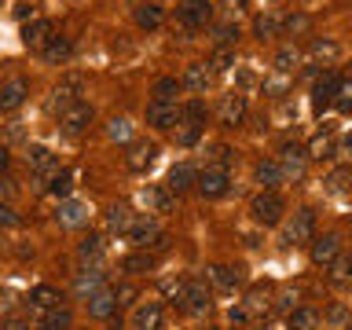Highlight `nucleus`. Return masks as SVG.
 <instances>
[{
  "label": "nucleus",
  "instance_id": "nucleus-38",
  "mask_svg": "<svg viewBox=\"0 0 352 330\" xmlns=\"http://www.w3.org/2000/svg\"><path fill=\"white\" fill-rule=\"evenodd\" d=\"M136 26L140 30H158L162 26V8L158 4H140L136 8Z\"/></svg>",
  "mask_w": 352,
  "mask_h": 330
},
{
  "label": "nucleus",
  "instance_id": "nucleus-23",
  "mask_svg": "<svg viewBox=\"0 0 352 330\" xmlns=\"http://www.w3.org/2000/svg\"><path fill=\"white\" fill-rule=\"evenodd\" d=\"M132 224H136V213L129 206H110L107 209V231L110 235H129Z\"/></svg>",
  "mask_w": 352,
  "mask_h": 330
},
{
  "label": "nucleus",
  "instance_id": "nucleus-28",
  "mask_svg": "<svg viewBox=\"0 0 352 330\" xmlns=\"http://www.w3.org/2000/svg\"><path fill=\"white\" fill-rule=\"evenodd\" d=\"M327 279L338 290H349L352 286V257H338L334 264H327Z\"/></svg>",
  "mask_w": 352,
  "mask_h": 330
},
{
  "label": "nucleus",
  "instance_id": "nucleus-49",
  "mask_svg": "<svg viewBox=\"0 0 352 330\" xmlns=\"http://www.w3.org/2000/svg\"><path fill=\"white\" fill-rule=\"evenodd\" d=\"M334 107L338 110H352V77H345V81L338 85V96H334Z\"/></svg>",
  "mask_w": 352,
  "mask_h": 330
},
{
  "label": "nucleus",
  "instance_id": "nucleus-26",
  "mask_svg": "<svg viewBox=\"0 0 352 330\" xmlns=\"http://www.w3.org/2000/svg\"><path fill=\"white\" fill-rule=\"evenodd\" d=\"M202 129H206V121H198V118H184L180 114V121H176V143L180 147H195L198 140H202Z\"/></svg>",
  "mask_w": 352,
  "mask_h": 330
},
{
  "label": "nucleus",
  "instance_id": "nucleus-50",
  "mask_svg": "<svg viewBox=\"0 0 352 330\" xmlns=\"http://www.w3.org/2000/svg\"><path fill=\"white\" fill-rule=\"evenodd\" d=\"M286 88H290V81H286V74H279V77H272V81H264V92L268 96H286Z\"/></svg>",
  "mask_w": 352,
  "mask_h": 330
},
{
  "label": "nucleus",
  "instance_id": "nucleus-1",
  "mask_svg": "<svg viewBox=\"0 0 352 330\" xmlns=\"http://www.w3.org/2000/svg\"><path fill=\"white\" fill-rule=\"evenodd\" d=\"M312 239H316V209L301 206L283 231V246H312Z\"/></svg>",
  "mask_w": 352,
  "mask_h": 330
},
{
  "label": "nucleus",
  "instance_id": "nucleus-59",
  "mask_svg": "<svg viewBox=\"0 0 352 330\" xmlns=\"http://www.w3.org/2000/svg\"><path fill=\"white\" fill-rule=\"evenodd\" d=\"M8 140H22V125H19V121H11V125H8Z\"/></svg>",
  "mask_w": 352,
  "mask_h": 330
},
{
  "label": "nucleus",
  "instance_id": "nucleus-32",
  "mask_svg": "<svg viewBox=\"0 0 352 330\" xmlns=\"http://www.w3.org/2000/svg\"><path fill=\"white\" fill-rule=\"evenodd\" d=\"M41 55H44L48 63H66V59L74 55V41H70V37H52L48 44H44Z\"/></svg>",
  "mask_w": 352,
  "mask_h": 330
},
{
  "label": "nucleus",
  "instance_id": "nucleus-58",
  "mask_svg": "<svg viewBox=\"0 0 352 330\" xmlns=\"http://www.w3.org/2000/svg\"><path fill=\"white\" fill-rule=\"evenodd\" d=\"M8 165H11V154H8V147H0V176L8 173Z\"/></svg>",
  "mask_w": 352,
  "mask_h": 330
},
{
  "label": "nucleus",
  "instance_id": "nucleus-51",
  "mask_svg": "<svg viewBox=\"0 0 352 330\" xmlns=\"http://www.w3.org/2000/svg\"><path fill=\"white\" fill-rule=\"evenodd\" d=\"M15 19L33 22V19H37V4H33V0H19V4H15Z\"/></svg>",
  "mask_w": 352,
  "mask_h": 330
},
{
  "label": "nucleus",
  "instance_id": "nucleus-40",
  "mask_svg": "<svg viewBox=\"0 0 352 330\" xmlns=\"http://www.w3.org/2000/svg\"><path fill=\"white\" fill-rule=\"evenodd\" d=\"M323 184H327V191H330V195L349 191V187H352V169H349V165H341V169H334V173H330Z\"/></svg>",
  "mask_w": 352,
  "mask_h": 330
},
{
  "label": "nucleus",
  "instance_id": "nucleus-3",
  "mask_svg": "<svg viewBox=\"0 0 352 330\" xmlns=\"http://www.w3.org/2000/svg\"><path fill=\"white\" fill-rule=\"evenodd\" d=\"M209 305H213V294H209L206 279H187L184 297H180L176 308H184V312H191V316H202V312H209Z\"/></svg>",
  "mask_w": 352,
  "mask_h": 330
},
{
  "label": "nucleus",
  "instance_id": "nucleus-20",
  "mask_svg": "<svg viewBox=\"0 0 352 330\" xmlns=\"http://www.w3.org/2000/svg\"><path fill=\"white\" fill-rule=\"evenodd\" d=\"M55 220H59V228H81V224H88V206L77 202V198H63Z\"/></svg>",
  "mask_w": 352,
  "mask_h": 330
},
{
  "label": "nucleus",
  "instance_id": "nucleus-18",
  "mask_svg": "<svg viewBox=\"0 0 352 330\" xmlns=\"http://www.w3.org/2000/svg\"><path fill=\"white\" fill-rule=\"evenodd\" d=\"M103 286H107V272L103 268H81V272H77V279H74V294L88 301V297L99 294Z\"/></svg>",
  "mask_w": 352,
  "mask_h": 330
},
{
  "label": "nucleus",
  "instance_id": "nucleus-37",
  "mask_svg": "<svg viewBox=\"0 0 352 330\" xmlns=\"http://www.w3.org/2000/svg\"><path fill=\"white\" fill-rule=\"evenodd\" d=\"M319 327V316L312 308H294L290 319H286V330H316Z\"/></svg>",
  "mask_w": 352,
  "mask_h": 330
},
{
  "label": "nucleus",
  "instance_id": "nucleus-44",
  "mask_svg": "<svg viewBox=\"0 0 352 330\" xmlns=\"http://www.w3.org/2000/svg\"><path fill=\"white\" fill-rule=\"evenodd\" d=\"M107 136L114 140V143H129V140H132V121H129V118H114V121L107 125Z\"/></svg>",
  "mask_w": 352,
  "mask_h": 330
},
{
  "label": "nucleus",
  "instance_id": "nucleus-31",
  "mask_svg": "<svg viewBox=\"0 0 352 330\" xmlns=\"http://www.w3.org/2000/svg\"><path fill=\"white\" fill-rule=\"evenodd\" d=\"M59 301H63V294L55 290V286H48V283H41V286H33V290H30V305L33 308H48V312H52V308H59Z\"/></svg>",
  "mask_w": 352,
  "mask_h": 330
},
{
  "label": "nucleus",
  "instance_id": "nucleus-45",
  "mask_svg": "<svg viewBox=\"0 0 352 330\" xmlns=\"http://www.w3.org/2000/svg\"><path fill=\"white\" fill-rule=\"evenodd\" d=\"M279 30H283V22L275 19V15H261L257 22H253V33L264 41V37H279Z\"/></svg>",
  "mask_w": 352,
  "mask_h": 330
},
{
  "label": "nucleus",
  "instance_id": "nucleus-39",
  "mask_svg": "<svg viewBox=\"0 0 352 330\" xmlns=\"http://www.w3.org/2000/svg\"><path fill=\"white\" fill-rule=\"evenodd\" d=\"M308 52H312L316 59H323V63H334L338 55H341V44H338V41H323V37H316L312 44H308Z\"/></svg>",
  "mask_w": 352,
  "mask_h": 330
},
{
  "label": "nucleus",
  "instance_id": "nucleus-29",
  "mask_svg": "<svg viewBox=\"0 0 352 330\" xmlns=\"http://www.w3.org/2000/svg\"><path fill=\"white\" fill-rule=\"evenodd\" d=\"M158 224H154V217H136V224H132L129 231V239H132V246H140V250H147V242L158 235Z\"/></svg>",
  "mask_w": 352,
  "mask_h": 330
},
{
  "label": "nucleus",
  "instance_id": "nucleus-54",
  "mask_svg": "<svg viewBox=\"0 0 352 330\" xmlns=\"http://www.w3.org/2000/svg\"><path fill=\"white\" fill-rule=\"evenodd\" d=\"M283 30H286V33H294V30H308V15H290V19H283Z\"/></svg>",
  "mask_w": 352,
  "mask_h": 330
},
{
  "label": "nucleus",
  "instance_id": "nucleus-36",
  "mask_svg": "<svg viewBox=\"0 0 352 330\" xmlns=\"http://www.w3.org/2000/svg\"><path fill=\"white\" fill-rule=\"evenodd\" d=\"M242 308H246V316L250 319H257L261 312H268V290H264V286H253V290H250V297H246V301H242Z\"/></svg>",
  "mask_w": 352,
  "mask_h": 330
},
{
  "label": "nucleus",
  "instance_id": "nucleus-15",
  "mask_svg": "<svg viewBox=\"0 0 352 330\" xmlns=\"http://www.w3.org/2000/svg\"><path fill=\"white\" fill-rule=\"evenodd\" d=\"M165 187L180 198V195H187L191 187H198V169L195 165H187V162H180V165H173L169 169V176H165Z\"/></svg>",
  "mask_w": 352,
  "mask_h": 330
},
{
  "label": "nucleus",
  "instance_id": "nucleus-25",
  "mask_svg": "<svg viewBox=\"0 0 352 330\" xmlns=\"http://www.w3.org/2000/svg\"><path fill=\"white\" fill-rule=\"evenodd\" d=\"M209 81H213V70H209V63H191L180 77L184 88H191V92H206Z\"/></svg>",
  "mask_w": 352,
  "mask_h": 330
},
{
  "label": "nucleus",
  "instance_id": "nucleus-33",
  "mask_svg": "<svg viewBox=\"0 0 352 330\" xmlns=\"http://www.w3.org/2000/svg\"><path fill=\"white\" fill-rule=\"evenodd\" d=\"M286 180L283 169H279V162H257V184L264 187V191H275Z\"/></svg>",
  "mask_w": 352,
  "mask_h": 330
},
{
  "label": "nucleus",
  "instance_id": "nucleus-53",
  "mask_svg": "<svg viewBox=\"0 0 352 330\" xmlns=\"http://www.w3.org/2000/svg\"><path fill=\"white\" fill-rule=\"evenodd\" d=\"M4 228H19V213H11V206L0 202V231Z\"/></svg>",
  "mask_w": 352,
  "mask_h": 330
},
{
  "label": "nucleus",
  "instance_id": "nucleus-48",
  "mask_svg": "<svg viewBox=\"0 0 352 330\" xmlns=\"http://www.w3.org/2000/svg\"><path fill=\"white\" fill-rule=\"evenodd\" d=\"M209 154H213V158H209V165H213V169H228V165L235 162V151L224 147V143H220V147H213Z\"/></svg>",
  "mask_w": 352,
  "mask_h": 330
},
{
  "label": "nucleus",
  "instance_id": "nucleus-6",
  "mask_svg": "<svg viewBox=\"0 0 352 330\" xmlns=\"http://www.w3.org/2000/svg\"><path fill=\"white\" fill-rule=\"evenodd\" d=\"M176 19H180V26H187V30H202L213 22V4H209V0H184V4L176 8Z\"/></svg>",
  "mask_w": 352,
  "mask_h": 330
},
{
  "label": "nucleus",
  "instance_id": "nucleus-7",
  "mask_svg": "<svg viewBox=\"0 0 352 330\" xmlns=\"http://www.w3.org/2000/svg\"><path fill=\"white\" fill-rule=\"evenodd\" d=\"M246 96L242 92H228V96H220V103H217V118H220V125L224 129H235L246 121Z\"/></svg>",
  "mask_w": 352,
  "mask_h": 330
},
{
  "label": "nucleus",
  "instance_id": "nucleus-56",
  "mask_svg": "<svg viewBox=\"0 0 352 330\" xmlns=\"http://www.w3.org/2000/svg\"><path fill=\"white\" fill-rule=\"evenodd\" d=\"M0 330H33L26 319H4V323H0Z\"/></svg>",
  "mask_w": 352,
  "mask_h": 330
},
{
  "label": "nucleus",
  "instance_id": "nucleus-22",
  "mask_svg": "<svg viewBox=\"0 0 352 330\" xmlns=\"http://www.w3.org/2000/svg\"><path fill=\"white\" fill-rule=\"evenodd\" d=\"M162 327V305L158 301H143L132 312V330H158Z\"/></svg>",
  "mask_w": 352,
  "mask_h": 330
},
{
  "label": "nucleus",
  "instance_id": "nucleus-47",
  "mask_svg": "<svg viewBox=\"0 0 352 330\" xmlns=\"http://www.w3.org/2000/svg\"><path fill=\"white\" fill-rule=\"evenodd\" d=\"M37 330H70V312H66V308H55V312L44 319Z\"/></svg>",
  "mask_w": 352,
  "mask_h": 330
},
{
  "label": "nucleus",
  "instance_id": "nucleus-30",
  "mask_svg": "<svg viewBox=\"0 0 352 330\" xmlns=\"http://www.w3.org/2000/svg\"><path fill=\"white\" fill-rule=\"evenodd\" d=\"M26 165L33 173H41V176H48V173H55V154L48 151V147H30V154H26Z\"/></svg>",
  "mask_w": 352,
  "mask_h": 330
},
{
  "label": "nucleus",
  "instance_id": "nucleus-35",
  "mask_svg": "<svg viewBox=\"0 0 352 330\" xmlns=\"http://www.w3.org/2000/svg\"><path fill=\"white\" fill-rule=\"evenodd\" d=\"M154 261H158V257H154V253H129V257L125 261H121V272H129V275H143V272H151L154 268Z\"/></svg>",
  "mask_w": 352,
  "mask_h": 330
},
{
  "label": "nucleus",
  "instance_id": "nucleus-14",
  "mask_svg": "<svg viewBox=\"0 0 352 330\" xmlns=\"http://www.w3.org/2000/svg\"><path fill=\"white\" fill-rule=\"evenodd\" d=\"M338 85H341V77H338V74H323V77L316 81V88H312V110H316V114H323V110L334 107Z\"/></svg>",
  "mask_w": 352,
  "mask_h": 330
},
{
  "label": "nucleus",
  "instance_id": "nucleus-57",
  "mask_svg": "<svg viewBox=\"0 0 352 330\" xmlns=\"http://www.w3.org/2000/svg\"><path fill=\"white\" fill-rule=\"evenodd\" d=\"M15 195V180H8V176H0V198H11Z\"/></svg>",
  "mask_w": 352,
  "mask_h": 330
},
{
  "label": "nucleus",
  "instance_id": "nucleus-21",
  "mask_svg": "<svg viewBox=\"0 0 352 330\" xmlns=\"http://www.w3.org/2000/svg\"><path fill=\"white\" fill-rule=\"evenodd\" d=\"M114 312H118V290L103 286L99 294L88 297V316H92V319H110Z\"/></svg>",
  "mask_w": 352,
  "mask_h": 330
},
{
  "label": "nucleus",
  "instance_id": "nucleus-34",
  "mask_svg": "<svg viewBox=\"0 0 352 330\" xmlns=\"http://www.w3.org/2000/svg\"><path fill=\"white\" fill-rule=\"evenodd\" d=\"M180 77H158L154 81V88H151V96L158 99V103H176V96H180Z\"/></svg>",
  "mask_w": 352,
  "mask_h": 330
},
{
  "label": "nucleus",
  "instance_id": "nucleus-19",
  "mask_svg": "<svg viewBox=\"0 0 352 330\" xmlns=\"http://www.w3.org/2000/svg\"><path fill=\"white\" fill-rule=\"evenodd\" d=\"M52 37H55V33H52V22L48 19H33V22L22 26V44L33 48V52H44V44H48Z\"/></svg>",
  "mask_w": 352,
  "mask_h": 330
},
{
  "label": "nucleus",
  "instance_id": "nucleus-9",
  "mask_svg": "<svg viewBox=\"0 0 352 330\" xmlns=\"http://www.w3.org/2000/svg\"><path fill=\"white\" fill-rule=\"evenodd\" d=\"M198 191H202V198H224L231 191L228 169H213V165H206V169L198 173Z\"/></svg>",
  "mask_w": 352,
  "mask_h": 330
},
{
  "label": "nucleus",
  "instance_id": "nucleus-12",
  "mask_svg": "<svg viewBox=\"0 0 352 330\" xmlns=\"http://www.w3.org/2000/svg\"><path fill=\"white\" fill-rule=\"evenodd\" d=\"M308 253H312V264L327 268V264H334L341 257V235H319V239H312Z\"/></svg>",
  "mask_w": 352,
  "mask_h": 330
},
{
  "label": "nucleus",
  "instance_id": "nucleus-42",
  "mask_svg": "<svg viewBox=\"0 0 352 330\" xmlns=\"http://www.w3.org/2000/svg\"><path fill=\"white\" fill-rule=\"evenodd\" d=\"M48 191L55 195V198H66L74 191V176L66 173V169H59V173H52V180H48Z\"/></svg>",
  "mask_w": 352,
  "mask_h": 330
},
{
  "label": "nucleus",
  "instance_id": "nucleus-11",
  "mask_svg": "<svg viewBox=\"0 0 352 330\" xmlns=\"http://www.w3.org/2000/svg\"><path fill=\"white\" fill-rule=\"evenodd\" d=\"M81 88H85V81H81V77H77V74L63 77V81L55 85V92H52V107H55V110H59V114H63L66 107L81 103Z\"/></svg>",
  "mask_w": 352,
  "mask_h": 330
},
{
  "label": "nucleus",
  "instance_id": "nucleus-2",
  "mask_svg": "<svg viewBox=\"0 0 352 330\" xmlns=\"http://www.w3.org/2000/svg\"><path fill=\"white\" fill-rule=\"evenodd\" d=\"M283 213H286V202L275 191H261L257 198L250 202V217L257 220L261 228H275L283 220Z\"/></svg>",
  "mask_w": 352,
  "mask_h": 330
},
{
  "label": "nucleus",
  "instance_id": "nucleus-24",
  "mask_svg": "<svg viewBox=\"0 0 352 330\" xmlns=\"http://www.w3.org/2000/svg\"><path fill=\"white\" fill-rule=\"evenodd\" d=\"M143 202H147L151 213H169V209L176 206V195H173L165 184H154V187H147V191H143Z\"/></svg>",
  "mask_w": 352,
  "mask_h": 330
},
{
  "label": "nucleus",
  "instance_id": "nucleus-27",
  "mask_svg": "<svg viewBox=\"0 0 352 330\" xmlns=\"http://www.w3.org/2000/svg\"><path fill=\"white\" fill-rule=\"evenodd\" d=\"M308 162H330L338 154V143H334V136H330V132H319V136L308 143Z\"/></svg>",
  "mask_w": 352,
  "mask_h": 330
},
{
  "label": "nucleus",
  "instance_id": "nucleus-52",
  "mask_svg": "<svg viewBox=\"0 0 352 330\" xmlns=\"http://www.w3.org/2000/svg\"><path fill=\"white\" fill-rule=\"evenodd\" d=\"M180 114H184V118H198V121H206V103H202V99H191L187 107H180Z\"/></svg>",
  "mask_w": 352,
  "mask_h": 330
},
{
  "label": "nucleus",
  "instance_id": "nucleus-10",
  "mask_svg": "<svg viewBox=\"0 0 352 330\" xmlns=\"http://www.w3.org/2000/svg\"><path fill=\"white\" fill-rule=\"evenodd\" d=\"M176 121H180V107L176 103H158V99L147 103V125L151 129L169 132V129H176Z\"/></svg>",
  "mask_w": 352,
  "mask_h": 330
},
{
  "label": "nucleus",
  "instance_id": "nucleus-62",
  "mask_svg": "<svg viewBox=\"0 0 352 330\" xmlns=\"http://www.w3.org/2000/svg\"><path fill=\"white\" fill-rule=\"evenodd\" d=\"M0 250H4V231H0Z\"/></svg>",
  "mask_w": 352,
  "mask_h": 330
},
{
  "label": "nucleus",
  "instance_id": "nucleus-17",
  "mask_svg": "<svg viewBox=\"0 0 352 330\" xmlns=\"http://www.w3.org/2000/svg\"><path fill=\"white\" fill-rule=\"evenodd\" d=\"M30 96V81L26 77H11V81L0 85V110H19Z\"/></svg>",
  "mask_w": 352,
  "mask_h": 330
},
{
  "label": "nucleus",
  "instance_id": "nucleus-61",
  "mask_svg": "<svg viewBox=\"0 0 352 330\" xmlns=\"http://www.w3.org/2000/svg\"><path fill=\"white\" fill-rule=\"evenodd\" d=\"M341 151H345V154H352V132L345 136V143H341Z\"/></svg>",
  "mask_w": 352,
  "mask_h": 330
},
{
  "label": "nucleus",
  "instance_id": "nucleus-46",
  "mask_svg": "<svg viewBox=\"0 0 352 330\" xmlns=\"http://www.w3.org/2000/svg\"><path fill=\"white\" fill-rule=\"evenodd\" d=\"M213 37L220 48H231V44L239 41V26H231V22H220V26H213Z\"/></svg>",
  "mask_w": 352,
  "mask_h": 330
},
{
  "label": "nucleus",
  "instance_id": "nucleus-63",
  "mask_svg": "<svg viewBox=\"0 0 352 330\" xmlns=\"http://www.w3.org/2000/svg\"><path fill=\"white\" fill-rule=\"evenodd\" d=\"M345 330H352V319H349V327H345Z\"/></svg>",
  "mask_w": 352,
  "mask_h": 330
},
{
  "label": "nucleus",
  "instance_id": "nucleus-4",
  "mask_svg": "<svg viewBox=\"0 0 352 330\" xmlns=\"http://www.w3.org/2000/svg\"><path fill=\"white\" fill-rule=\"evenodd\" d=\"M92 118H96V110L81 99V103L66 107L63 114H59V132H63V136H81V132L92 125Z\"/></svg>",
  "mask_w": 352,
  "mask_h": 330
},
{
  "label": "nucleus",
  "instance_id": "nucleus-41",
  "mask_svg": "<svg viewBox=\"0 0 352 330\" xmlns=\"http://www.w3.org/2000/svg\"><path fill=\"white\" fill-rule=\"evenodd\" d=\"M231 66H235V48H217L209 55V70L213 74H228Z\"/></svg>",
  "mask_w": 352,
  "mask_h": 330
},
{
  "label": "nucleus",
  "instance_id": "nucleus-16",
  "mask_svg": "<svg viewBox=\"0 0 352 330\" xmlns=\"http://www.w3.org/2000/svg\"><path fill=\"white\" fill-rule=\"evenodd\" d=\"M77 261L85 264V268H103L107 261V242L99 235H85L81 242H77Z\"/></svg>",
  "mask_w": 352,
  "mask_h": 330
},
{
  "label": "nucleus",
  "instance_id": "nucleus-13",
  "mask_svg": "<svg viewBox=\"0 0 352 330\" xmlns=\"http://www.w3.org/2000/svg\"><path fill=\"white\" fill-rule=\"evenodd\" d=\"M154 154H158V147H154L151 140H132V143H129V151H125V169H132V173L151 169Z\"/></svg>",
  "mask_w": 352,
  "mask_h": 330
},
{
  "label": "nucleus",
  "instance_id": "nucleus-8",
  "mask_svg": "<svg viewBox=\"0 0 352 330\" xmlns=\"http://www.w3.org/2000/svg\"><path fill=\"white\" fill-rule=\"evenodd\" d=\"M206 283L217 290H235L246 283V268L242 264H213V268H206Z\"/></svg>",
  "mask_w": 352,
  "mask_h": 330
},
{
  "label": "nucleus",
  "instance_id": "nucleus-55",
  "mask_svg": "<svg viewBox=\"0 0 352 330\" xmlns=\"http://www.w3.org/2000/svg\"><path fill=\"white\" fill-rule=\"evenodd\" d=\"M294 301H297V290H283L279 294V308H283V312H294Z\"/></svg>",
  "mask_w": 352,
  "mask_h": 330
},
{
  "label": "nucleus",
  "instance_id": "nucleus-5",
  "mask_svg": "<svg viewBox=\"0 0 352 330\" xmlns=\"http://www.w3.org/2000/svg\"><path fill=\"white\" fill-rule=\"evenodd\" d=\"M279 169L283 176H290V180H305V169H308V151L301 143H290L286 140L279 147Z\"/></svg>",
  "mask_w": 352,
  "mask_h": 330
},
{
  "label": "nucleus",
  "instance_id": "nucleus-43",
  "mask_svg": "<svg viewBox=\"0 0 352 330\" xmlns=\"http://www.w3.org/2000/svg\"><path fill=\"white\" fill-rule=\"evenodd\" d=\"M297 63H301V52H297L294 44H286V48H279V55H275V70L279 74H290Z\"/></svg>",
  "mask_w": 352,
  "mask_h": 330
},
{
  "label": "nucleus",
  "instance_id": "nucleus-60",
  "mask_svg": "<svg viewBox=\"0 0 352 330\" xmlns=\"http://www.w3.org/2000/svg\"><path fill=\"white\" fill-rule=\"evenodd\" d=\"M330 319H334V323H338V319H345V308L334 305V308H330Z\"/></svg>",
  "mask_w": 352,
  "mask_h": 330
}]
</instances>
